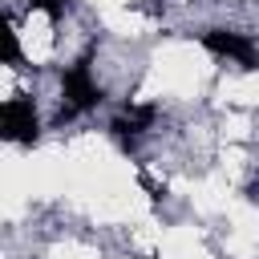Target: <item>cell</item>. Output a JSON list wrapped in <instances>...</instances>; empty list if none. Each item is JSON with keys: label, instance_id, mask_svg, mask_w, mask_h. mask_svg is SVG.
<instances>
[{"label": "cell", "instance_id": "cell-1", "mask_svg": "<svg viewBox=\"0 0 259 259\" xmlns=\"http://www.w3.org/2000/svg\"><path fill=\"white\" fill-rule=\"evenodd\" d=\"M89 57H93V53L77 57V61L61 73V93H65V113H61V117L97 109V101H101V85H97L93 73H89Z\"/></svg>", "mask_w": 259, "mask_h": 259}, {"label": "cell", "instance_id": "cell-2", "mask_svg": "<svg viewBox=\"0 0 259 259\" xmlns=\"http://www.w3.org/2000/svg\"><path fill=\"white\" fill-rule=\"evenodd\" d=\"M0 134L16 146H32L40 138V121H36V109L28 97H8L0 105Z\"/></svg>", "mask_w": 259, "mask_h": 259}, {"label": "cell", "instance_id": "cell-3", "mask_svg": "<svg viewBox=\"0 0 259 259\" xmlns=\"http://www.w3.org/2000/svg\"><path fill=\"white\" fill-rule=\"evenodd\" d=\"M202 45H206L210 53H219V57L239 61L243 69H255V65H259V49H255V40H251V36H243V32L210 28V32H202Z\"/></svg>", "mask_w": 259, "mask_h": 259}, {"label": "cell", "instance_id": "cell-4", "mask_svg": "<svg viewBox=\"0 0 259 259\" xmlns=\"http://www.w3.org/2000/svg\"><path fill=\"white\" fill-rule=\"evenodd\" d=\"M150 121H154V105H130V109H125V113H121L109 130H113L121 142H134V138H138Z\"/></svg>", "mask_w": 259, "mask_h": 259}, {"label": "cell", "instance_id": "cell-5", "mask_svg": "<svg viewBox=\"0 0 259 259\" xmlns=\"http://www.w3.org/2000/svg\"><path fill=\"white\" fill-rule=\"evenodd\" d=\"M4 61H8V65L20 61V40H16V28H12V24H4Z\"/></svg>", "mask_w": 259, "mask_h": 259}, {"label": "cell", "instance_id": "cell-6", "mask_svg": "<svg viewBox=\"0 0 259 259\" xmlns=\"http://www.w3.org/2000/svg\"><path fill=\"white\" fill-rule=\"evenodd\" d=\"M65 4H69V0H32V8H40V12L49 16V20H61Z\"/></svg>", "mask_w": 259, "mask_h": 259}]
</instances>
